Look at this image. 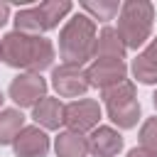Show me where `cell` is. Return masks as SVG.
<instances>
[{
  "mask_svg": "<svg viewBox=\"0 0 157 157\" xmlns=\"http://www.w3.org/2000/svg\"><path fill=\"white\" fill-rule=\"evenodd\" d=\"M0 54L2 61L12 69H25L27 74H39L52 66L54 61V47L44 37H29L22 32H7L0 39Z\"/></svg>",
  "mask_w": 157,
  "mask_h": 157,
  "instance_id": "6da1fadb",
  "label": "cell"
},
{
  "mask_svg": "<svg viewBox=\"0 0 157 157\" xmlns=\"http://www.w3.org/2000/svg\"><path fill=\"white\" fill-rule=\"evenodd\" d=\"M93 47H96V22L76 12L59 32V56L64 64L81 66L83 61L93 59Z\"/></svg>",
  "mask_w": 157,
  "mask_h": 157,
  "instance_id": "7a4b0ae2",
  "label": "cell"
},
{
  "mask_svg": "<svg viewBox=\"0 0 157 157\" xmlns=\"http://www.w3.org/2000/svg\"><path fill=\"white\" fill-rule=\"evenodd\" d=\"M155 7L147 0H125L118 12V34L128 49H137L150 39Z\"/></svg>",
  "mask_w": 157,
  "mask_h": 157,
  "instance_id": "3957f363",
  "label": "cell"
},
{
  "mask_svg": "<svg viewBox=\"0 0 157 157\" xmlns=\"http://www.w3.org/2000/svg\"><path fill=\"white\" fill-rule=\"evenodd\" d=\"M103 103L108 110V118L113 120V125H118L120 130H130L137 125L140 120V103H137V93H135V83L132 81H123L118 86H110L103 91Z\"/></svg>",
  "mask_w": 157,
  "mask_h": 157,
  "instance_id": "277c9868",
  "label": "cell"
},
{
  "mask_svg": "<svg viewBox=\"0 0 157 157\" xmlns=\"http://www.w3.org/2000/svg\"><path fill=\"white\" fill-rule=\"evenodd\" d=\"M98 120H101V105L98 101L93 98H78V101H71L64 110V125L74 132H93L98 128Z\"/></svg>",
  "mask_w": 157,
  "mask_h": 157,
  "instance_id": "5b68a950",
  "label": "cell"
},
{
  "mask_svg": "<svg viewBox=\"0 0 157 157\" xmlns=\"http://www.w3.org/2000/svg\"><path fill=\"white\" fill-rule=\"evenodd\" d=\"M7 93L20 108H34L42 98H47V81L39 74H20L10 81Z\"/></svg>",
  "mask_w": 157,
  "mask_h": 157,
  "instance_id": "8992f818",
  "label": "cell"
},
{
  "mask_svg": "<svg viewBox=\"0 0 157 157\" xmlns=\"http://www.w3.org/2000/svg\"><path fill=\"white\" fill-rule=\"evenodd\" d=\"M125 76H128V66H125L123 59H96V61L86 69L88 86L101 88V91L123 83Z\"/></svg>",
  "mask_w": 157,
  "mask_h": 157,
  "instance_id": "52a82bcc",
  "label": "cell"
},
{
  "mask_svg": "<svg viewBox=\"0 0 157 157\" xmlns=\"http://www.w3.org/2000/svg\"><path fill=\"white\" fill-rule=\"evenodd\" d=\"M52 86L61 98H78L91 88L86 71L81 66H71V64H61L52 71Z\"/></svg>",
  "mask_w": 157,
  "mask_h": 157,
  "instance_id": "ba28073f",
  "label": "cell"
},
{
  "mask_svg": "<svg viewBox=\"0 0 157 157\" xmlns=\"http://www.w3.org/2000/svg\"><path fill=\"white\" fill-rule=\"evenodd\" d=\"M12 150L17 157H47L49 152V137L39 125H27L15 137Z\"/></svg>",
  "mask_w": 157,
  "mask_h": 157,
  "instance_id": "9c48e42d",
  "label": "cell"
},
{
  "mask_svg": "<svg viewBox=\"0 0 157 157\" xmlns=\"http://www.w3.org/2000/svg\"><path fill=\"white\" fill-rule=\"evenodd\" d=\"M88 147L93 157H115L123 150V135L110 125H98L88 137Z\"/></svg>",
  "mask_w": 157,
  "mask_h": 157,
  "instance_id": "30bf717a",
  "label": "cell"
},
{
  "mask_svg": "<svg viewBox=\"0 0 157 157\" xmlns=\"http://www.w3.org/2000/svg\"><path fill=\"white\" fill-rule=\"evenodd\" d=\"M64 110H66V105L59 98H49L47 96L32 108V118L44 130H59V125H64Z\"/></svg>",
  "mask_w": 157,
  "mask_h": 157,
  "instance_id": "8fae6325",
  "label": "cell"
},
{
  "mask_svg": "<svg viewBox=\"0 0 157 157\" xmlns=\"http://www.w3.org/2000/svg\"><path fill=\"white\" fill-rule=\"evenodd\" d=\"M132 74L145 86L157 83V37L137 54V59L132 61Z\"/></svg>",
  "mask_w": 157,
  "mask_h": 157,
  "instance_id": "7c38bea8",
  "label": "cell"
},
{
  "mask_svg": "<svg viewBox=\"0 0 157 157\" xmlns=\"http://www.w3.org/2000/svg\"><path fill=\"white\" fill-rule=\"evenodd\" d=\"M125 42L118 34V29L113 27H103L101 34L96 37V47H93V59H123L125 56Z\"/></svg>",
  "mask_w": 157,
  "mask_h": 157,
  "instance_id": "4fadbf2b",
  "label": "cell"
},
{
  "mask_svg": "<svg viewBox=\"0 0 157 157\" xmlns=\"http://www.w3.org/2000/svg\"><path fill=\"white\" fill-rule=\"evenodd\" d=\"M54 152H56V157H88V152H91L88 137H83L81 132H74V130H64L54 140Z\"/></svg>",
  "mask_w": 157,
  "mask_h": 157,
  "instance_id": "5bb4252c",
  "label": "cell"
},
{
  "mask_svg": "<svg viewBox=\"0 0 157 157\" xmlns=\"http://www.w3.org/2000/svg\"><path fill=\"white\" fill-rule=\"evenodd\" d=\"M15 29L22 32V34H29V37H42L49 27L39 12V7H25V10H17L15 15Z\"/></svg>",
  "mask_w": 157,
  "mask_h": 157,
  "instance_id": "9a60e30c",
  "label": "cell"
},
{
  "mask_svg": "<svg viewBox=\"0 0 157 157\" xmlns=\"http://www.w3.org/2000/svg\"><path fill=\"white\" fill-rule=\"evenodd\" d=\"M25 128V115L20 108H5L0 110V145H12L15 137Z\"/></svg>",
  "mask_w": 157,
  "mask_h": 157,
  "instance_id": "2e32d148",
  "label": "cell"
},
{
  "mask_svg": "<svg viewBox=\"0 0 157 157\" xmlns=\"http://www.w3.org/2000/svg\"><path fill=\"white\" fill-rule=\"evenodd\" d=\"M81 10H83V15H88L91 20H98V22H108V20H113L118 12H120V5L115 2V0H86V2H81Z\"/></svg>",
  "mask_w": 157,
  "mask_h": 157,
  "instance_id": "e0dca14e",
  "label": "cell"
},
{
  "mask_svg": "<svg viewBox=\"0 0 157 157\" xmlns=\"http://www.w3.org/2000/svg\"><path fill=\"white\" fill-rule=\"evenodd\" d=\"M37 7H39V12H42V17H44L49 29H54L59 25V20L71 12V2L69 0H47V2H39Z\"/></svg>",
  "mask_w": 157,
  "mask_h": 157,
  "instance_id": "ac0fdd59",
  "label": "cell"
},
{
  "mask_svg": "<svg viewBox=\"0 0 157 157\" xmlns=\"http://www.w3.org/2000/svg\"><path fill=\"white\" fill-rule=\"evenodd\" d=\"M140 147L157 155V118H147L140 128Z\"/></svg>",
  "mask_w": 157,
  "mask_h": 157,
  "instance_id": "d6986e66",
  "label": "cell"
},
{
  "mask_svg": "<svg viewBox=\"0 0 157 157\" xmlns=\"http://www.w3.org/2000/svg\"><path fill=\"white\" fill-rule=\"evenodd\" d=\"M128 157H157V155L150 152V150H145V147H132V150L128 152Z\"/></svg>",
  "mask_w": 157,
  "mask_h": 157,
  "instance_id": "ffe728a7",
  "label": "cell"
},
{
  "mask_svg": "<svg viewBox=\"0 0 157 157\" xmlns=\"http://www.w3.org/2000/svg\"><path fill=\"white\" fill-rule=\"evenodd\" d=\"M7 17H10V5L7 2H0V27L7 22Z\"/></svg>",
  "mask_w": 157,
  "mask_h": 157,
  "instance_id": "44dd1931",
  "label": "cell"
},
{
  "mask_svg": "<svg viewBox=\"0 0 157 157\" xmlns=\"http://www.w3.org/2000/svg\"><path fill=\"white\" fill-rule=\"evenodd\" d=\"M152 103H155V108H157V91H155V96H152Z\"/></svg>",
  "mask_w": 157,
  "mask_h": 157,
  "instance_id": "7402d4cb",
  "label": "cell"
},
{
  "mask_svg": "<svg viewBox=\"0 0 157 157\" xmlns=\"http://www.w3.org/2000/svg\"><path fill=\"white\" fill-rule=\"evenodd\" d=\"M2 101H5V98H2V93H0V105H2Z\"/></svg>",
  "mask_w": 157,
  "mask_h": 157,
  "instance_id": "603a6c76",
  "label": "cell"
},
{
  "mask_svg": "<svg viewBox=\"0 0 157 157\" xmlns=\"http://www.w3.org/2000/svg\"><path fill=\"white\" fill-rule=\"evenodd\" d=\"M0 61H2V54H0Z\"/></svg>",
  "mask_w": 157,
  "mask_h": 157,
  "instance_id": "cb8c5ba5",
  "label": "cell"
}]
</instances>
